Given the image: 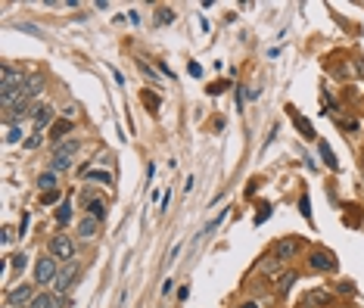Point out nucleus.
<instances>
[{"mask_svg": "<svg viewBox=\"0 0 364 308\" xmlns=\"http://www.w3.org/2000/svg\"><path fill=\"white\" fill-rule=\"evenodd\" d=\"M97 224H100L97 218H84V221L78 224V237H81V240H94V237H97Z\"/></svg>", "mask_w": 364, "mask_h": 308, "instance_id": "nucleus-10", "label": "nucleus"}, {"mask_svg": "<svg viewBox=\"0 0 364 308\" xmlns=\"http://www.w3.org/2000/svg\"><path fill=\"white\" fill-rule=\"evenodd\" d=\"M87 212H90V218L103 221V218H106V203H103V199H94V196H87Z\"/></svg>", "mask_w": 364, "mask_h": 308, "instance_id": "nucleus-11", "label": "nucleus"}, {"mask_svg": "<svg viewBox=\"0 0 364 308\" xmlns=\"http://www.w3.org/2000/svg\"><path fill=\"white\" fill-rule=\"evenodd\" d=\"M299 209H302V218L312 221V203H308V196H302V199H299Z\"/></svg>", "mask_w": 364, "mask_h": 308, "instance_id": "nucleus-25", "label": "nucleus"}, {"mask_svg": "<svg viewBox=\"0 0 364 308\" xmlns=\"http://www.w3.org/2000/svg\"><path fill=\"white\" fill-rule=\"evenodd\" d=\"M66 168H72V156H66V153H56L50 159V171H66Z\"/></svg>", "mask_w": 364, "mask_h": 308, "instance_id": "nucleus-14", "label": "nucleus"}, {"mask_svg": "<svg viewBox=\"0 0 364 308\" xmlns=\"http://www.w3.org/2000/svg\"><path fill=\"white\" fill-rule=\"evenodd\" d=\"M41 87H44V78H41V75H34V78L25 81V87L19 90V97H22L25 103H31V97H38V94H41Z\"/></svg>", "mask_w": 364, "mask_h": 308, "instance_id": "nucleus-8", "label": "nucleus"}, {"mask_svg": "<svg viewBox=\"0 0 364 308\" xmlns=\"http://www.w3.org/2000/svg\"><path fill=\"white\" fill-rule=\"evenodd\" d=\"M10 262H13V268H16V271H22V268L28 265V259H25V252H19V256H13Z\"/></svg>", "mask_w": 364, "mask_h": 308, "instance_id": "nucleus-26", "label": "nucleus"}, {"mask_svg": "<svg viewBox=\"0 0 364 308\" xmlns=\"http://www.w3.org/2000/svg\"><path fill=\"white\" fill-rule=\"evenodd\" d=\"M7 299H10V305H31V299H34V296H31V286H25V283H22V286H13Z\"/></svg>", "mask_w": 364, "mask_h": 308, "instance_id": "nucleus-6", "label": "nucleus"}, {"mask_svg": "<svg viewBox=\"0 0 364 308\" xmlns=\"http://www.w3.org/2000/svg\"><path fill=\"white\" fill-rule=\"evenodd\" d=\"M38 187H41L44 193H50L53 187H56V171H44V174L38 177Z\"/></svg>", "mask_w": 364, "mask_h": 308, "instance_id": "nucleus-18", "label": "nucleus"}, {"mask_svg": "<svg viewBox=\"0 0 364 308\" xmlns=\"http://www.w3.org/2000/svg\"><path fill=\"white\" fill-rule=\"evenodd\" d=\"M156 22H159V25H168V22H174V10H168V7H162V10L156 13Z\"/></svg>", "mask_w": 364, "mask_h": 308, "instance_id": "nucleus-21", "label": "nucleus"}, {"mask_svg": "<svg viewBox=\"0 0 364 308\" xmlns=\"http://www.w3.org/2000/svg\"><path fill=\"white\" fill-rule=\"evenodd\" d=\"M31 112H34V115H31V118H34V131H44L47 125L53 121V109H50V106H34Z\"/></svg>", "mask_w": 364, "mask_h": 308, "instance_id": "nucleus-7", "label": "nucleus"}, {"mask_svg": "<svg viewBox=\"0 0 364 308\" xmlns=\"http://www.w3.org/2000/svg\"><path fill=\"white\" fill-rule=\"evenodd\" d=\"M315 302L327 305V302H330V293H312V296H308V305H315ZM308 305H305V308H308Z\"/></svg>", "mask_w": 364, "mask_h": 308, "instance_id": "nucleus-24", "label": "nucleus"}, {"mask_svg": "<svg viewBox=\"0 0 364 308\" xmlns=\"http://www.w3.org/2000/svg\"><path fill=\"white\" fill-rule=\"evenodd\" d=\"M69 218H72V199L59 203V209H56V221L59 224H69Z\"/></svg>", "mask_w": 364, "mask_h": 308, "instance_id": "nucleus-20", "label": "nucleus"}, {"mask_svg": "<svg viewBox=\"0 0 364 308\" xmlns=\"http://www.w3.org/2000/svg\"><path fill=\"white\" fill-rule=\"evenodd\" d=\"M56 153L75 156V153H78V140H63V143H56V147H53V156H56Z\"/></svg>", "mask_w": 364, "mask_h": 308, "instance_id": "nucleus-19", "label": "nucleus"}, {"mask_svg": "<svg viewBox=\"0 0 364 308\" xmlns=\"http://www.w3.org/2000/svg\"><path fill=\"white\" fill-rule=\"evenodd\" d=\"M25 147H28V150H34V147H41V131H34V134H31V137L25 140Z\"/></svg>", "mask_w": 364, "mask_h": 308, "instance_id": "nucleus-29", "label": "nucleus"}, {"mask_svg": "<svg viewBox=\"0 0 364 308\" xmlns=\"http://www.w3.org/2000/svg\"><path fill=\"white\" fill-rule=\"evenodd\" d=\"M230 84L227 81H215V84H209V94H221V90H227Z\"/></svg>", "mask_w": 364, "mask_h": 308, "instance_id": "nucleus-30", "label": "nucleus"}, {"mask_svg": "<svg viewBox=\"0 0 364 308\" xmlns=\"http://www.w3.org/2000/svg\"><path fill=\"white\" fill-rule=\"evenodd\" d=\"M262 271H265V274H280V262L277 259H268V262H262Z\"/></svg>", "mask_w": 364, "mask_h": 308, "instance_id": "nucleus-22", "label": "nucleus"}, {"mask_svg": "<svg viewBox=\"0 0 364 308\" xmlns=\"http://www.w3.org/2000/svg\"><path fill=\"white\" fill-rule=\"evenodd\" d=\"M75 274H78V262H66V268L56 274V280H53V289H56L59 296H66L69 286H72V280H75Z\"/></svg>", "mask_w": 364, "mask_h": 308, "instance_id": "nucleus-3", "label": "nucleus"}, {"mask_svg": "<svg viewBox=\"0 0 364 308\" xmlns=\"http://www.w3.org/2000/svg\"><path fill=\"white\" fill-rule=\"evenodd\" d=\"M19 140H22V128L10 125V131H7V143H19Z\"/></svg>", "mask_w": 364, "mask_h": 308, "instance_id": "nucleus-23", "label": "nucleus"}, {"mask_svg": "<svg viewBox=\"0 0 364 308\" xmlns=\"http://www.w3.org/2000/svg\"><path fill=\"white\" fill-rule=\"evenodd\" d=\"M296 252H299V243L296 240H280L274 246V259L277 262H289V259H296Z\"/></svg>", "mask_w": 364, "mask_h": 308, "instance_id": "nucleus-4", "label": "nucleus"}, {"mask_svg": "<svg viewBox=\"0 0 364 308\" xmlns=\"http://www.w3.org/2000/svg\"><path fill=\"white\" fill-rule=\"evenodd\" d=\"M293 121H296V128L302 131V137H308V140H312V137H315V128H312V121H308L305 115H299V112H293Z\"/></svg>", "mask_w": 364, "mask_h": 308, "instance_id": "nucleus-15", "label": "nucleus"}, {"mask_svg": "<svg viewBox=\"0 0 364 308\" xmlns=\"http://www.w3.org/2000/svg\"><path fill=\"white\" fill-rule=\"evenodd\" d=\"M90 180H97V184H103V187H112V174H109V171H97V168H87L84 171Z\"/></svg>", "mask_w": 364, "mask_h": 308, "instance_id": "nucleus-16", "label": "nucleus"}, {"mask_svg": "<svg viewBox=\"0 0 364 308\" xmlns=\"http://www.w3.org/2000/svg\"><path fill=\"white\" fill-rule=\"evenodd\" d=\"M25 230H28V215H22V224H19V233L25 237Z\"/></svg>", "mask_w": 364, "mask_h": 308, "instance_id": "nucleus-34", "label": "nucleus"}, {"mask_svg": "<svg viewBox=\"0 0 364 308\" xmlns=\"http://www.w3.org/2000/svg\"><path fill=\"white\" fill-rule=\"evenodd\" d=\"M312 271H336V259L330 252H312Z\"/></svg>", "mask_w": 364, "mask_h": 308, "instance_id": "nucleus-5", "label": "nucleus"}, {"mask_svg": "<svg viewBox=\"0 0 364 308\" xmlns=\"http://www.w3.org/2000/svg\"><path fill=\"white\" fill-rule=\"evenodd\" d=\"M13 233H16V230H13V227L7 224V227H4V243H13V240H16V237H13Z\"/></svg>", "mask_w": 364, "mask_h": 308, "instance_id": "nucleus-32", "label": "nucleus"}, {"mask_svg": "<svg viewBox=\"0 0 364 308\" xmlns=\"http://www.w3.org/2000/svg\"><path fill=\"white\" fill-rule=\"evenodd\" d=\"M143 103H147L150 109H159V97L156 94H147V90H143Z\"/></svg>", "mask_w": 364, "mask_h": 308, "instance_id": "nucleus-28", "label": "nucleus"}, {"mask_svg": "<svg viewBox=\"0 0 364 308\" xmlns=\"http://www.w3.org/2000/svg\"><path fill=\"white\" fill-rule=\"evenodd\" d=\"M296 277H299V274H296V271H286V274H283V277L277 280V293H280V296H286V293H289V289H293V283H296Z\"/></svg>", "mask_w": 364, "mask_h": 308, "instance_id": "nucleus-12", "label": "nucleus"}, {"mask_svg": "<svg viewBox=\"0 0 364 308\" xmlns=\"http://www.w3.org/2000/svg\"><path fill=\"white\" fill-rule=\"evenodd\" d=\"M318 153H321V159H324L327 168H330V171H339V162H336V156H333V150H330V143H327V140H321Z\"/></svg>", "mask_w": 364, "mask_h": 308, "instance_id": "nucleus-9", "label": "nucleus"}, {"mask_svg": "<svg viewBox=\"0 0 364 308\" xmlns=\"http://www.w3.org/2000/svg\"><path fill=\"white\" fill-rule=\"evenodd\" d=\"M69 128H72V118H59V121H53L50 137H53V140H59V137H66V134H69Z\"/></svg>", "mask_w": 364, "mask_h": 308, "instance_id": "nucleus-13", "label": "nucleus"}, {"mask_svg": "<svg viewBox=\"0 0 364 308\" xmlns=\"http://www.w3.org/2000/svg\"><path fill=\"white\" fill-rule=\"evenodd\" d=\"M56 199H59V193H56V190H50V193H41V203H44V206H53Z\"/></svg>", "mask_w": 364, "mask_h": 308, "instance_id": "nucleus-27", "label": "nucleus"}, {"mask_svg": "<svg viewBox=\"0 0 364 308\" xmlns=\"http://www.w3.org/2000/svg\"><path fill=\"white\" fill-rule=\"evenodd\" d=\"M140 72H143V75H150V78H156V72H153L147 63H140Z\"/></svg>", "mask_w": 364, "mask_h": 308, "instance_id": "nucleus-33", "label": "nucleus"}, {"mask_svg": "<svg viewBox=\"0 0 364 308\" xmlns=\"http://www.w3.org/2000/svg\"><path fill=\"white\" fill-rule=\"evenodd\" d=\"M56 274H59V271H56V259H53V256H44L38 265H34V280H38L41 286H44V283H53V280H56Z\"/></svg>", "mask_w": 364, "mask_h": 308, "instance_id": "nucleus-1", "label": "nucleus"}, {"mask_svg": "<svg viewBox=\"0 0 364 308\" xmlns=\"http://www.w3.org/2000/svg\"><path fill=\"white\" fill-rule=\"evenodd\" d=\"M187 72H190L193 78H199V75H203V66H199V63H190V66H187Z\"/></svg>", "mask_w": 364, "mask_h": 308, "instance_id": "nucleus-31", "label": "nucleus"}, {"mask_svg": "<svg viewBox=\"0 0 364 308\" xmlns=\"http://www.w3.org/2000/svg\"><path fill=\"white\" fill-rule=\"evenodd\" d=\"M56 305H59V302L53 299V296L41 293V296H34V299H31V305H28V308H56Z\"/></svg>", "mask_w": 364, "mask_h": 308, "instance_id": "nucleus-17", "label": "nucleus"}, {"mask_svg": "<svg viewBox=\"0 0 364 308\" xmlns=\"http://www.w3.org/2000/svg\"><path fill=\"white\" fill-rule=\"evenodd\" d=\"M243 308H259V305H256V302H246V305H243Z\"/></svg>", "mask_w": 364, "mask_h": 308, "instance_id": "nucleus-35", "label": "nucleus"}, {"mask_svg": "<svg viewBox=\"0 0 364 308\" xmlns=\"http://www.w3.org/2000/svg\"><path fill=\"white\" fill-rule=\"evenodd\" d=\"M50 256L53 259H63V262H75V243H72V237H53Z\"/></svg>", "mask_w": 364, "mask_h": 308, "instance_id": "nucleus-2", "label": "nucleus"}]
</instances>
